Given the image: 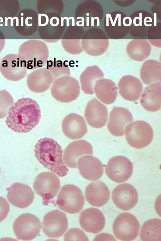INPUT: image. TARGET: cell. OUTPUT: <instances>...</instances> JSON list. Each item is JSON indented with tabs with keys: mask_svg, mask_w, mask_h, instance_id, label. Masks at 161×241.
I'll return each instance as SVG.
<instances>
[{
	"mask_svg": "<svg viewBox=\"0 0 161 241\" xmlns=\"http://www.w3.org/2000/svg\"><path fill=\"white\" fill-rule=\"evenodd\" d=\"M41 117V110L37 102L29 98H22L10 108L5 122L14 131L25 133L38 124Z\"/></svg>",
	"mask_w": 161,
	"mask_h": 241,
	"instance_id": "obj_1",
	"label": "cell"
},
{
	"mask_svg": "<svg viewBox=\"0 0 161 241\" xmlns=\"http://www.w3.org/2000/svg\"><path fill=\"white\" fill-rule=\"evenodd\" d=\"M34 150L37 160L44 167L60 177L67 174L68 169L63 160V150L54 139L48 137L40 139Z\"/></svg>",
	"mask_w": 161,
	"mask_h": 241,
	"instance_id": "obj_2",
	"label": "cell"
},
{
	"mask_svg": "<svg viewBox=\"0 0 161 241\" xmlns=\"http://www.w3.org/2000/svg\"><path fill=\"white\" fill-rule=\"evenodd\" d=\"M85 200L81 190L72 184H67L61 188L56 204L59 208L66 212L74 214L82 209Z\"/></svg>",
	"mask_w": 161,
	"mask_h": 241,
	"instance_id": "obj_3",
	"label": "cell"
},
{
	"mask_svg": "<svg viewBox=\"0 0 161 241\" xmlns=\"http://www.w3.org/2000/svg\"><path fill=\"white\" fill-rule=\"evenodd\" d=\"M50 90L53 97L61 103H69L79 97L80 90L78 80L69 76L59 77L53 83Z\"/></svg>",
	"mask_w": 161,
	"mask_h": 241,
	"instance_id": "obj_4",
	"label": "cell"
},
{
	"mask_svg": "<svg viewBox=\"0 0 161 241\" xmlns=\"http://www.w3.org/2000/svg\"><path fill=\"white\" fill-rule=\"evenodd\" d=\"M125 131L128 143L136 148L141 149L147 147L153 139V129L150 125L145 121H135L128 125Z\"/></svg>",
	"mask_w": 161,
	"mask_h": 241,
	"instance_id": "obj_5",
	"label": "cell"
},
{
	"mask_svg": "<svg viewBox=\"0 0 161 241\" xmlns=\"http://www.w3.org/2000/svg\"><path fill=\"white\" fill-rule=\"evenodd\" d=\"M33 186L37 194L42 198L43 204L46 205L57 195L60 187V182L54 173L43 172L36 177Z\"/></svg>",
	"mask_w": 161,
	"mask_h": 241,
	"instance_id": "obj_6",
	"label": "cell"
},
{
	"mask_svg": "<svg viewBox=\"0 0 161 241\" xmlns=\"http://www.w3.org/2000/svg\"><path fill=\"white\" fill-rule=\"evenodd\" d=\"M140 223L136 217L128 212H123L118 215L113 224V232L119 240H134L138 235Z\"/></svg>",
	"mask_w": 161,
	"mask_h": 241,
	"instance_id": "obj_7",
	"label": "cell"
},
{
	"mask_svg": "<svg viewBox=\"0 0 161 241\" xmlns=\"http://www.w3.org/2000/svg\"><path fill=\"white\" fill-rule=\"evenodd\" d=\"M131 19L124 13L114 11L105 16L104 29L108 37L112 39H119L126 36L130 31Z\"/></svg>",
	"mask_w": 161,
	"mask_h": 241,
	"instance_id": "obj_8",
	"label": "cell"
},
{
	"mask_svg": "<svg viewBox=\"0 0 161 241\" xmlns=\"http://www.w3.org/2000/svg\"><path fill=\"white\" fill-rule=\"evenodd\" d=\"M41 227V222L37 217L32 214L25 213L15 220L13 228L17 239L30 240L39 235Z\"/></svg>",
	"mask_w": 161,
	"mask_h": 241,
	"instance_id": "obj_9",
	"label": "cell"
},
{
	"mask_svg": "<svg viewBox=\"0 0 161 241\" xmlns=\"http://www.w3.org/2000/svg\"><path fill=\"white\" fill-rule=\"evenodd\" d=\"M133 166L132 163L127 158L118 156L112 158L106 166L105 171L107 176L112 181L122 183L131 176Z\"/></svg>",
	"mask_w": 161,
	"mask_h": 241,
	"instance_id": "obj_10",
	"label": "cell"
},
{
	"mask_svg": "<svg viewBox=\"0 0 161 241\" xmlns=\"http://www.w3.org/2000/svg\"><path fill=\"white\" fill-rule=\"evenodd\" d=\"M68 227V221L66 214L58 210L47 213L42 222V229L49 238H58L62 236Z\"/></svg>",
	"mask_w": 161,
	"mask_h": 241,
	"instance_id": "obj_11",
	"label": "cell"
},
{
	"mask_svg": "<svg viewBox=\"0 0 161 241\" xmlns=\"http://www.w3.org/2000/svg\"><path fill=\"white\" fill-rule=\"evenodd\" d=\"M112 198L118 208L128 211L133 208L138 201V194L135 188L132 185L124 183L117 186L113 190Z\"/></svg>",
	"mask_w": 161,
	"mask_h": 241,
	"instance_id": "obj_12",
	"label": "cell"
},
{
	"mask_svg": "<svg viewBox=\"0 0 161 241\" xmlns=\"http://www.w3.org/2000/svg\"><path fill=\"white\" fill-rule=\"evenodd\" d=\"M133 121L132 115L128 109L114 107L110 113L107 127L112 135L121 136L125 134L126 126Z\"/></svg>",
	"mask_w": 161,
	"mask_h": 241,
	"instance_id": "obj_13",
	"label": "cell"
},
{
	"mask_svg": "<svg viewBox=\"0 0 161 241\" xmlns=\"http://www.w3.org/2000/svg\"><path fill=\"white\" fill-rule=\"evenodd\" d=\"M7 190L8 200L12 205L17 207L26 208L34 200V193L31 187L27 185L16 182Z\"/></svg>",
	"mask_w": 161,
	"mask_h": 241,
	"instance_id": "obj_14",
	"label": "cell"
},
{
	"mask_svg": "<svg viewBox=\"0 0 161 241\" xmlns=\"http://www.w3.org/2000/svg\"><path fill=\"white\" fill-rule=\"evenodd\" d=\"M93 148L91 144L84 140L73 141L65 148L63 159L67 166L72 168L77 167L78 159L85 155H92Z\"/></svg>",
	"mask_w": 161,
	"mask_h": 241,
	"instance_id": "obj_15",
	"label": "cell"
},
{
	"mask_svg": "<svg viewBox=\"0 0 161 241\" xmlns=\"http://www.w3.org/2000/svg\"><path fill=\"white\" fill-rule=\"evenodd\" d=\"M79 222L81 228L86 232L97 233L104 228L105 217L98 209L90 207L84 210L81 213Z\"/></svg>",
	"mask_w": 161,
	"mask_h": 241,
	"instance_id": "obj_16",
	"label": "cell"
},
{
	"mask_svg": "<svg viewBox=\"0 0 161 241\" xmlns=\"http://www.w3.org/2000/svg\"><path fill=\"white\" fill-rule=\"evenodd\" d=\"M108 111L106 107L96 98L87 103L84 116L88 124L93 128H100L107 122Z\"/></svg>",
	"mask_w": 161,
	"mask_h": 241,
	"instance_id": "obj_17",
	"label": "cell"
},
{
	"mask_svg": "<svg viewBox=\"0 0 161 241\" xmlns=\"http://www.w3.org/2000/svg\"><path fill=\"white\" fill-rule=\"evenodd\" d=\"M62 127L65 135L72 140L80 139L87 132L84 117L75 113L69 114L64 118Z\"/></svg>",
	"mask_w": 161,
	"mask_h": 241,
	"instance_id": "obj_18",
	"label": "cell"
},
{
	"mask_svg": "<svg viewBox=\"0 0 161 241\" xmlns=\"http://www.w3.org/2000/svg\"><path fill=\"white\" fill-rule=\"evenodd\" d=\"M131 19L130 33L131 35L136 38H142L147 35L150 29L154 25L153 17L144 10H139L130 17Z\"/></svg>",
	"mask_w": 161,
	"mask_h": 241,
	"instance_id": "obj_19",
	"label": "cell"
},
{
	"mask_svg": "<svg viewBox=\"0 0 161 241\" xmlns=\"http://www.w3.org/2000/svg\"><path fill=\"white\" fill-rule=\"evenodd\" d=\"M77 167L82 176L88 180H98L103 173L102 163L97 158L92 155L81 157L78 160Z\"/></svg>",
	"mask_w": 161,
	"mask_h": 241,
	"instance_id": "obj_20",
	"label": "cell"
},
{
	"mask_svg": "<svg viewBox=\"0 0 161 241\" xmlns=\"http://www.w3.org/2000/svg\"><path fill=\"white\" fill-rule=\"evenodd\" d=\"M85 196L90 204L99 207L103 206L108 201L110 191L104 183L99 181H95L91 183L86 187Z\"/></svg>",
	"mask_w": 161,
	"mask_h": 241,
	"instance_id": "obj_21",
	"label": "cell"
},
{
	"mask_svg": "<svg viewBox=\"0 0 161 241\" xmlns=\"http://www.w3.org/2000/svg\"><path fill=\"white\" fill-rule=\"evenodd\" d=\"M53 82L50 72L43 68L35 71L27 77L26 83L29 90L34 93H42L47 91Z\"/></svg>",
	"mask_w": 161,
	"mask_h": 241,
	"instance_id": "obj_22",
	"label": "cell"
},
{
	"mask_svg": "<svg viewBox=\"0 0 161 241\" xmlns=\"http://www.w3.org/2000/svg\"><path fill=\"white\" fill-rule=\"evenodd\" d=\"M118 86L121 96L130 101L138 99L142 91V85L140 80L131 75L122 77Z\"/></svg>",
	"mask_w": 161,
	"mask_h": 241,
	"instance_id": "obj_23",
	"label": "cell"
},
{
	"mask_svg": "<svg viewBox=\"0 0 161 241\" xmlns=\"http://www.w3.org/2000/svg\"><path fill=\"white\" fill-rule=\"evenodd\" d=\"M160 82L152 84L146 87L140 100L142 107L147 110L155 112L159 110L161 105Z\"/></svg>",
	"mask_w": 161,
	"mask_h": 241,
	"instance_id": "obj_24",
	"label": "cell"
},
{
	"mask_svg": "<svg viewBox=\"0 0 161 241\" xmlns=\"http://www.w3.org/2000/svg\"><path fill=\"white\" fill-rule=\"evenodd\" d=\"M16 57H6L1 62L0 71L7 79L17 81L23 79L26 75L27 71Z\"/></svg>",
	"mask_w": 161,
	"mask_h": 241,
	"instance_id": "obj_25",
	"label": "cell"
},
{
	"mask_svg": "<svg viewBox=\"0 0 161 241\" xmlns=\"http://www.w3.org/2000/svg\"><path fill=\"white\" fill-rule=\"evenodd\" d=\"M94 91L97 98L107 104L113 103L117 96V88L115 83L107 79L97 80L94 87Z\"/></svg>",
	"mask_w": 161,
	"mask_h": 241,
	"instance_id": "obj_26",
	"label": "cell"
},
{
	"mask_svg": "<svg viewBox=\"0 0 161 241\" xmlns=\"http://www.w3.org/2000/svg\"><path fill=\"white\" fill-rule=\"evenodd\" d=\"M103 72L96 66L87 68L80 76L82 90L85 94H94V87L96 82L103 78Z\"/></svg>",
	"mask_w": 161,
	"mask_h": 241,
	"instance_id": "obj_27",
	"label": "cell"
},
{
	"mask_svg": "<svg viewBox=\"0 0 161 241\" xmlns=\"http://www.w3.org/2000/svg\"><path fill=\"white\" fill-rule=\"evenodd\" d=\"M140 76L143 82L146 85L160 82L161 63L154 60L146 61L142 66Z\"/></svg>",
	"mask_w": 161,
	"mask_h": 241,
	"instance_id": "obj_28",
	"label": "cell"
},
{
	"mask_svg": "<svg viewBox=\"0 0 161 241\" xmlns=\"http://www.w3.org/2000/svg\"><path fill=\"white\" fill-rule=\"evenodd\" d=\"M126 51L128 55L131 59L142 61L149 56L151 46L146 39H134L128 44Z\"/></svg>",
	"mask_w": 161,
	"mask_h": 241,
	"instance_id": "obj_29",
	"label": "cell"
},
{
	"mask_svg": "<svg viewBox=\"0 0 161 241\" xmlns=\"http://www.w3.org/2000/svg\"><path fill=\"white\" fill-rule=\"evenodd\" d=\"M140 238L143 241H161V220L154 218L146 221L142 227Z\"/></svg>",
	"mask_w": 161,
	"mask_h": 241,
	"instance_id": "obj_30",
	"label": "cell"
},
{
	"mask_svg": "<svg viewBox=\"0 0 161 241\" xmlns=\"http://www.w3.org/2000/svg\"><path fill=\"white\" fill-rule=\"evenodd\" d=\"M14 104L13 98L8 91L0 90V119L7 116L9 109Z\"/></svg>",
	"mask_w": 161,
	"mask_h": 241,
	"instance_id": "obj_31",
	"label": "cell"
},
{
	"mask_svg": "<svg viewBox=\"0 0 161 241\" xmlns=\"http://www.w3.org/2000/svg\"><path fill=\"white\" fill-rule=\"evenodd\" d=\"M64 240L88 241L85 233L81 230L78 228L69 229L65 234Z\"/></svg>",
	"mask_w": 161,
	"mask_h": 241,
	"instance_id": "obj_32",
	"label": "cell"
},
{
	"mask_svg": "<svg viewBox=\"0 0 161 241\" xmlns=\"http://www.w3.org/2000/svg\"><path fill=\"white\" fill-rule=\"evenodd\" d=\"M9 209V205L6 199L0 196V222L6 218Z\"/></svg>",
	"mask_w": 161,
	"mask_h": 241,
	"instance_id": "obj_33",
	"label": "cell"
},
{
	"mask_svg": "<svg viewBox=\"0 0 161 241\" xmlns=\"http://www.w3.org/2000/svg\"><path fill=\"white\" fill-rule=\"evenodd\" d=\"M108 239V240H116L112 235L106 233H101L97 235L93 240H100L101 239Z\"/></svg>",
	"mask_w": 161,
	"mask_h": 241,
	"instance_id": "obj_34",
	"label": "cell"
},
{
	"mask_svg": "<svg viewBox=\"0 0 161 241\" xmlns=\"http://www.w3.org/2000/svg\"><path fill=\"white\" fill-rule=\"evenodd\" d=\"M81 19L82 20V24L81 25L82 26H84V18L82 17H79L77 18V19Z\"/></svg>",
	"mask_w": 161,
	"mask_h": 241,
	"instance_id": "obj_35",
	"label": "cell"
},
{
	"mask_svg": "<svg viewBox=\"0 0 161 241\" xmlns=\"http://www.w3.org/2000/svg\"><path fill=\"white\" fill-rule=\"evenodd\" d=\"M63 19H66V25L67 26H69V18L67 17H65L63 18Z\"/></svg>",
	"mask_w": 161,
	"mask_h": 241,
	"instance_id": "obj_36",
	"label": "cell"
},
{
	"mask_svg": "<svg viewBox=\"0 0 161 241\" xmlns=\"http://www.w3.org/2000/svg\"><path fill=\"white\" fill-rule=\"evenodd\" d=\"M69 19H71L72 20V26H74L75 25V19L73 17H70L69 18Z\"/></svg>",
	"mask_w": 161,
	"mask_h": 241,
	"instance_id": "obj_37",
	"label": "cell"
},
{
	"mask_svg": "<svg viewBox=\"0 0 161 241\" xmlns=\"http://www.w3.org/2000/svg\"><path fill=\"white\" fill-rule=\"evenodd\" d=\"M86 26H88L89 25V17H86Z\"/></svg>",
	"mask_w": 161,
	"mask_h": 241,
	"instance_id": "obj_38",
	"label": "cell"
},
{
	"mask_svg": "<svg viewBox=\"0 0 161 241\" xmlns=\"http://www.w3.org/2000/svg\"><path fill=\"white\" fill-rule=\"evenodd\" d=\"M64 19L63 17H61V26H64Z\"/></svg>",
	"mask_w": 161,
	"mask_h": 241,
	"instance_id": "obj_39",
	"label": "cell"
},
{
	"mask_svg": "<svg viewBox=\"0 0 161 241\" xmlns=\"http://www.w3.org/2000/svg\"><path fill=\"white\" fill-rule=\"evenodd\" d=\"M82 22V21H78L76 23L77 25L78 26H82V25L81 24H79V22Z\"/></svg>",
	"mask_w": 161,
	"mask_h": 241,
	"instance_id": "obj_40",
	"label": "cell"
},
{
	"mask_svg": "<svg viewBox=\"0 0 161 241\" xmlns=\"http://www.w3.org/2000/svg\"><path fill=\"white\" fill-rule=\"evenodd\" d=\"M86 15L87 16H89V13H87L86 14Z\"/></svg>",
	"mask_w": 161,
	"mask_h": 241,
	"instance_id": "obj_41",
	"label": "cell"
},
{
	"mask_svg": "<svg viewBox=\"0 0 161 241\" xmlns=\"http://www.w3.org/2000/svg\"></svg>",
	"mask_w": 161,
	"mask_h": 241,
	"instance_id": "obj_42",
	"label": "cell"
}]
</instances>
